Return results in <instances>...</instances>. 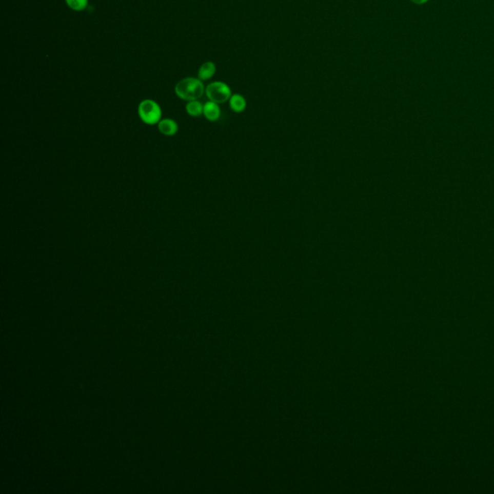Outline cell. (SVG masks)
Instances as JSON below:
<instances>
[{
    "mask_svg": "<svg viewBox=\"0 0 494 494\" xmlns=\"http://www.w3.org/2000/svg\"><path fill=\"white\" fill-rule=\"evenodd\" d=\"M205 87L202 81L195 77L184 78L175 86V93L180 98L191 102L202 97L205 93Z\"/></svg>",
    "mask_w": 494,
    "mask_h": 494,
    "instance_id": "obj_1",
    "label": "cell"
},
{
    "mask_svg": "<svg viewBox=\"0 0 494 494\" xmlns=\"http://www.w3.org/2000/svg\"><path fill=\"white\" fill-rule=\"evenodd\" d=\"M138 115L143 123L152 126L162 120V108L153 100H144L139 104Z\"/></svg>",
    "mask_w": 494,
    "mask_h": 494,
    "instance_id": "obj_2",
    "label": "cell"
},
{
    "mask_svg": "<svg viewBox=\"0 0 494 494\" xmlns=\"http://www.w3.org/2000/svg\"><path fill=\"white\" fill-rule=\"evenodd\" d=\"M206 95L208 98L216 104H224L232 97V92L226 83L221 81H214L209 84L206 88Z\"/></svg>",
    "mask_w": 494,
    "mask_h": 494,
    "instance_id": "obj_3",
    "label": "cell"
},
{
    "mask_svg": "<svg viewBox=\"0 0 494 494\" xmlns=\"http://www.w3.org/2000/svg\"><path fill=\"white\" fill-rule=\"evenodd\" d=\"M157 127L160 132L165 136H173L178 132L179 126L177 122L169 118L161 120L157 124Z\"/></svg>",
    "mask_w": 494,
    "mask_h": 494,
    "instance_id": "obj_4",
    "label": "cell"
},
{
    "mask_svg": "<svg viewBox=\"0 0 494 494\" xmlns=\"http://www.w3.org/2000/svg\"><path fill=\"white\" fill-rule=\"evenodd\" d=\"M203 114L205 118L210 122H216L220 117V108L219 104L213 102H208L204 105Z\"/></svg>",
    "mask_w": 494,
    "mask_h": 494,
    "instance_id": "obj_5",
    "label": "cell"
},
{
    "mask_svg": "<svg viewBox=\"0 0 494 494\" xmlns=\"http://www.w3.org/2000/svg\"><path fill=\"white\" fill-rule=\"evenodd\" d=\"M215 72H216V67H215V64L213 62H211V61L205 62L199 68L198 78L201 80V81H208L214 75Z\"/></svg>",
    "mask_w": 494,
    "mask_h": 494,
    "instance_id": "obj_6",
    "label": "cell"
},
{
    "mask_svg": "<svg viewBox=\"0 0 494 494\" xmlns=\"http://www.w3.org/2000/svg\"><path fill=\"white\" fill-rule=\"evenodd\" d=\"M229 104H230L231 109L235 113H242L245 110L246 106H247L246 100L240 94L232 95V97H230V100H229Z\"/></svg>",
    "mask_w": 494,
    "mask_h": 494,
    "instance_id": "obj_7",
    "label": "cell"
},
{
    "mask_svg": "<svg viewBox=\"0 0 494 494\" xmlns=\"http://www.w3.org/2000/svg\"><path fill=\"white\" fill-rule=\"evenodd\" d=\"M186 110H187V114L190 115L191 117H199L203 114L204 106L198 100L191 101V102L187 103V105L186 106Z\"/></svg>",
    "mask_w": 494,
    "mask_h": 494,
    "instance_id": "obj_8",
    "label": "cell"
},
{
    "mask_svg": "<svg viewBox=\"0 0 494 494\" xmlns=\"http://www.w3.org/2000/svg\"><path fill=\"white\" fill-rule=\"evenodd\" d=\"M66 3L69 8L76 12L83 11L88 6V0H66Z\"/></svg>",
    "mask_w": 494,
    "mask_h": 494,
    "instance_id": "obj_9",
    "label": "cell"
}]
</instances>
